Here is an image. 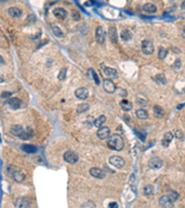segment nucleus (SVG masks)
Returning <instances> with one entry per match:
<instances>
[{
  "instance_id": "a19ab883",
  "label": "nucleus",
  "mask_w": 185,
  "mask_h": 208,
  "mask_svg": "<svg viewBox=\"0 0 185 208\" xmlns=\"http://www.w3.org/2000/svg\"><path fill=\"white\" fill-rule=\"evenodd\" d=\"M108 208H118V204L117 202H111L108 203Z\"/></svg>"
},
{
  "instance_id": "aec40b11",
  "label": "nucleus",
  "mask_w": 185,
  "mask_h": 208,
  "mask_svg": "<svg viewBox=\"0 0 185 208\" xmlns=\"http://www.w3.org/2000/svg\"><path fill=\"white\" fill-rule=\"evenodd\" d=\"M108 37L112 43H117L118 42V34L117 30L115 27H110L108 30Z\"/></svg>"
},
{
  "instance_id": "2f4dec72",
  "label": "nucleus",
  "mask_w": 185,
  "mask_h": 208,
  "mask_svg": "<svg viewBox=\"0 0 185 208\" xmlns=\"http://www.w3.org/2000/svg\"><path fill=\"white\" fill-rule=\"evenodd\" d=\"M143 193L145 195H152L154 194V187L153 185H146L143 188Z\"/></svg>"
},
{
  "instance_id": "ea45409f",
  "label": "nucleus",
  "mask_w": 185,
  "mask_h": 208,
  "mask_svg": "<svg viewBox=\"0 0 185 208\" xmlns=\"http://www.w3.org/2000/svg\"><path fill=\"white\" fill-rule=\"evenodd\" d=\"M116 92L120 94L121 96H126L127 95V92H126V90H124V89H121V88H118L117 90H116Z\"/></svg>"
},
{
  "instance_id": "412c9836",
  "label": "nucleus",
  "mask_w": 185,
  "mask_h": 208,
  "mask_svg": "<svg viewBox=\"0 0 185 208\" xmlns=\"http://www.w3.org/2000/svg\"><path fill=\"white\" fill-rule=\"evenodd\" d=\"M21 149L28 154H33L37 152V147L33 144H23L21 145Z\"/></svg>"
},
{
  "instance_id": "c03bdc74",
  "label": "nucleus",
  "mask_w": 185,
  "mask_h": 208,
  "mask_svg": "<svg viewBox=\"0 0 185 208\" xmlns=\"http://www.w3.org/2000/svg\"><path fill=\"white\" fill-rule=\"evenodd\" d=\"M181 8L185 9V1H183V2L181 3Z\"/></svg>"
},
{
  "instance_id": "ddd939ff",
  "label": "nucleus",
  "mask_w": 185,
  "mask_h": 208,
  "mask_svg": "<svg viewBox=\"0 0 185 208\" xmlns=\"http://www.w3.org/2000/svg\"><path fill=\"white\" fill-rule=\"evenodd\" d=\"M89 173H90V175L92 177H94L96 178H99V179H102V178H104L105 177V172L99 168H92L90 169Z\"/></svg>"
},
{
  "instance_id": "f704fd0d",
  "label": "nucleus",
  "mask_w": 185,
  "mask_h": 208,
  "mask_svg": "<svg viewBox=\"0 0 185 208\" xmlns=\"http://www.w3.org/2000/svg\"><path fill=\"white\" fill-rule=\"evenodd\" d=\"M174 136L178 139V140H183L184 139V134L180 130H177L174 132Z\"/></svg>"
},
{
  "instance_id": "9b49d317",
  "label": "nucleus",
  "mask_w": 185,
  "mask_h": 208,
  "mask_svg": "<svg viewBox=\"0 0 185 208\" xmlns=\"http://www.w3.org/2000/svg\"><path fill=\"white\" fill-rule=\"evenodd\" d=\"M5 105L8 106L12 109H18L21 106V100L17 98V97H13V98L7 100Z\"/></svg>"
},
{
  "instance_id": "c85d7f7f",
  "label": "nucleus",
  "mask_w": 185,
  "mask_h": 208,
  "mask_svg": "<svg viewBox=\"0 0 185 208\" xmlns=\"http://www.w3.org/2000/svg\"><path fill=\"white\" fill-rule=\"evenodd\" d=\"M89 108H90V106L88 104H84V103L80 104L77 107V113H79V114L84 113V112H86V111L89 110Z\"/></svg>"
},
{
  "instance_id": "39448f33",
  "label": "nucleus",
  "mask_w": 185,
  "mask_h": 208,
  "mask_svg": "<svg viewBox=\"0 0 185 208\" xmlns=\"http://www.w3.org/2000/svg\"><path fill=\"white\" fill-rule=\"evenodd\" d=\"M64 157V160L67 162V163H70V164H75L78 162L79 160V156L78 155L76 154L75 152L73 151H67L64 154L63 156Z\"/></svg>"
},
{
  "instance_id": "c9c22d12",
  "label": "nucleus",
  "mask_w": 185,
  "mask_h": 208,
  "mask_svg": "<svg viewBox=\"0 0 185 208\" xmlns=\"http://www.w3.org/2000/svg\"><path fill=\"white\" fill-rule=\"evenodd\" d=\"M72 19L74 20H79L81 19V15L77 10H72Z\"/></svg>"
},
{
  "instance_id": "4c0bfd02",
  "label": "nucleus",
  "mask_w": 185,
  "mask_h": 208,
  "mask_svg": "<svg viewBox=\"0 0 185 208\" xmlns=\"http://www.w3.org/2000/svg\"><path fill=\"white\" fill-rule=\"evenodd\" d=\"M92 71V79L95 80V81H96V85H99V84H100V80H99L97 74L95 72V71Z\"/></svg>"
},
{
  "instance_id": "393cba45",
  "label": "nucleus",
  "mask_w": 185,
  "mask_h": 208,
  "mask_svg": "<svg viewBox=\"0 0 185 208\" xmlns=\"http://www.w3.org/2000/svg\"><path fill=\"white\" fill-rule=\"evenodd\" d=\"M154 80H155V82L158 83V84H163V85L167 84V79H166V77H165L164 74H157V75H155V77L154 78Z\"/></svg>"
},
{
  "instance_id": "423d86ee",
  "label": "nucleus",
  "mask_w": 185,
  "mask_h": 208,
  "mask_svg": "<svg viewBox=\"0 0 185 208\" xmlns=\"http://www.w3.org/2000/svg\"><path fill=\"white\" fill-rule=\"evenodd\" d=\"M74 94H75V96L77 97L78 99L85 100L89 97V91L85 87H80V88H78V89L75 90Z\"/></svg>"
},
{
  "instance_id": "cd10ccee",
  "label": "nucleus",
  "mask_w": 185,
  "mask_h": 208,
  "mask_svg": "<svg viewBox=\"0 0 185 208\" xmlns=\"http://www.w3.org/2000/svg\"><path fill=\"white\" fill-rule=\"evenodd\" d=\"M33 136V131H32L31 128H27V130L24 131V133L22 134L20 139H22V140H29Z\"/></svg>"
},
{
  "instance_id": "6e6552de",
  "label": "nucleus",
  "mask_w": 185,
  "mask_h": 208,
  "mask_svg": "<svg viewBox=\"0 0 185 208\" xmlns=\"http://www.w3.org/2000/svg\"><path fill=\"white\" fill-rule=\"evenodd\" d=\"M163 160L159 157H152L148 161V165L153 169H159L163 165Z\"/></svg>"
},
{
  "instance_id": "7ed1b4c3",
  "label": "nucleus",
  "mask_w": 185,
  "mask_h": 208,
  "mask_svg": "<svg viewBox=\"0 0 185 208\" xmlns=\"http://www.w3.org/2000/svg\"><path fill=\"white\" fill-rule=\"evenodd\" d=\"M142 51L145 55H152L154 53V44L149 40H144L142 42Z\"/></svg>"
},
{
  "instance_id": "6ab92c4d",
  "label": "nucleus",
  "mask_w": 185,
  "mask_h": 208,
  "mask_svg": "<svg viewBox=\"0 0 185 208\" xmlns=\"http://www.w3.org/2000/svg\"><path fill=\"white\" fill-rule=\"evenodd\" d=\"M104 72L108 78H113V79L118 78V71H116L115 68H109V67H105V68H104Z\"/></svg>"
},
{
  "instance_id": "37998d69",
  "label": "nucleus",
  "mask_w": 185,
  "mask_h": 208,
  "mask_svg": "<svg viewBox=\"0 0 185 208\" xmlns=\"http://www.w3.org/2000/svg\"><path fill=\"white\" fill-rule=\"evenodd\" d=\"M174 67L176 68H180L181 67V62H180V59H177L176 62L174 63Z\"/></svg>"
},
{
  "instance_id": "5701e85b",
  "label": "nucleus",
  "mask_w": 185,
  "mask_h": 208,
  "mask_svg": "<svg viewBox=\"0 0 185 208\" xmlns=\"http://www.w3.org/2000/svg\"><path fill=\"white\" fill-rule=\"evenodd\" d=\"M120 105H121V107L124 110V111H130L133 109V104H131L130 101L126 100V99H123L120 102Z\"/></svg>"
},
{
  "instance_id": "f03ea898",
  "label": "nucleus",
  "mask_w": 185,
  "mask_h": 208,
  "mask_svg": "<svg viewBox=\"0 0 185 208\" xmlns=\"http://www.w3.org/2000/svg\"><path fill=\"white\" fill-rule=\"evenodd\" d=\"M109 164L112 165L113 166L117 169H122L125 165V161L122 157L118 156H112L109 157Z\"/></svg>"
},
{
  "instance_id": "a878e982",
  "label": "nucleus",
  "mask_w": 185,
  "mask_h": 208,
  "mask_svg": "<svg viewBox=\"0 0 185 208\" xmlns=\"http://www.w3.org/2000/svg\"><path fill=\"white\" fill-rule=\"evenodd\" d=\"M107 121V118H105V116H100V117H98L96 120H95V122H94V125L96 127V128H101V127H103V124Z\"/></svg>"
},
{
  "instance_id": "72a5a7b5",
  "label": "nucleus",
  "mask_w": 185,
  "mask_h": 208,
  "mask_svg": "<svg viewBox=\"0 0 185 208\" xmlns=\"http://www.w3.org/2000/svg\"><path fill=\"white\" fill-rule=\"evenodd\" d=\"M66 74H67V68H64L61 69V71H59V73H58V80H65L66 79Z\"/></svg>"
},
{
  "instance_id": "b1692460",
  "label": "nucleus",
  "mask_w": 185,
  "mask_h": 208,
  "mask_svg": "<svg viewBox=\"0 0 185 208\" xmlns=\"http://www.w3.org/2000/svg\"><path fill=\"white\" fill-rule=\"evenodd\" d=\"M143 9L145 12L152 14V13H155V12L156 11L157 8H156V7H155L154 4H152V3H146V4H144V6L143 7Z\"/></svg>"
},
{
  "instance_id": "58836bf2",
  "label": "nucleus",
  "mask_w": 185,
  "mask_h": 208,
  "mask_svg": "<svg viewBox=\"0 0 185 208\" xmlns=\"http://www.w3.org/2000/svg\"><path fill=\"white\" fill-rule=\"evenodd\" d=\"M136 103H137L140 106H147L146 101H144V100L142 99V98H138V99L136 100Z\"/></svg>"
},
{
  "instance_id": "dca6fc26",
  "label": "nucleus",
  "mask_w": 185,
  "mask_h": 208,
  "mask_svg": "<svg viewBox=\"0 0 185 208\" xmlns=\"http://www.w3.org/2000/svg\"><path fill=\"white\" fill-rule=\"evenodd\" d=\"M8 11L9 15L13 18H20L22 15V10L19 8H16V7L9 8Z\"/></svg>"
},
{
  "instance_id": "4be33fe9",
  "label": "nucleus",
  "mask_w": 185,
  "mask_h": 208,
  "mask_svg": "<svg viewBox=\"0 0 185 208\" xmlns=\"http://www.w3.org/2000/svg\"><path fill=\"white\" fill-rule=\"evenodd\" d=\"M136 117L139 118V119H142V120H144V119H147L148 118V113H147V111L146 110H144L143 108L141 109H138L136 110Z\"/></svg>"
},
{
  "instance_id": "9d476101",
  "label": "nucleus",
  "mask_w": 185,
  "mask_h": 208,
  "mask_svg": "<svg viewBox=\"0 0 185 208\" xmlns=\"http://www.w3.org/2000/svg\"><path fill=\"white\" fill-rule=\"evenodd\" d=\"M96 40L99 44H104L105 41V33L102 26H98L96 30Z\"/></svg>"
},
{
  "instance_id": "20e7f679",
  "label": "nucleus",
  "mask_w": 185,
  "mask_h": 208,
  "mask_svg": "<svg viewBox=\"0 0 185 208\" xmlns=\"http://www.w3.org/2000/svg\"><path fill=\"white\" fill-rule=\"evenodd\" d=\"M103 87H104V90L107 93H113L117 90L116 85H115V83L113 82V80L108 79V78L105 79L103 80Z\"/></svg>"
},
{
  "instance_id": "a211bd4d",
  "label": "nucleus",
  "mask_w": 185,
  "mask_h": 208,
  "mask_svg": "<svg viewBox=\"0 0 185 208\" xmlns=\"http://www.w3.org/2000/svg\"><path fill=\"white\" fill-rule=\"evenodd\" d=\"M11 176L18 182H22L23 180H24V178H25V175L20 170H14V171H12Z\"/></svg>"
},
{
  "instance_id": "e433bc0d",
  "label": "nucleus",
  "mask_w": 185,
  "mask_h": 208,
  "mask_svg": "<svg viewBox=\"0 0 185 208\" xmlns=\"http://www.w3.org/2000/svg\"><path fill=\"white\" fill-rule=\"evenodd\" d=\"M171 199H172V201L173 202H175L178 198H179V194L176 192V191H171L170 193H169V195H168Z\"/></svg>"
},
{
  "instance_id": "bb28decb",
  "label": "nucleus",
  "mask_w": 185,
  "mask_h": 208,
  "mask_svg": "<svg viewBox=\"0 0 185 208\" xmlns=\"http://www.w3.org/2000/svg\"><path fill=\"white\" fill-rule=\"evenodd\" d=\"M121 37L123 41H129L131 39V37H133V33H131L129 30L125 29L123 31H121Z\"/></svg>"
},
{
  "instance_id": "f3484780",
  "label": "nucleus",
  "mask_w": 185,
  "mask_h": 208,
  "mask_svg": "<svg viewBox=\"0 0 185 208\" xmlns=\"http://www.w3.org/2000/svg\"><path fill=\"white\" fill-rule=\"evenodd\" d=\"M173 137H174V135H173L172 133H171V132H169V131H168V132H166V133L164 134V136H163L162 142H161L162 145L165 146V147L168 146L169 143H171V141H172Z\"/></svg>"
},
{
  "instance_id": "f8f14e48",
  "label": "nucleus",
  "mask_w": 185,
  "mask_h": 208,
  "mask_svg": "<svg viewBox=\"0 0 185 208\" xmlns=\"http://www.w3.org/2000/svg\"><path fill=\"white\" fill-rule=\"evenodd\" d=\"M16 206L18 208H30L31 201L27 197H20L16 202Z\"/></svg>"
},
{
  "instance_id": "473e14b6",
  "label": "nucleus",
  "mask_w": 185,
  "mask_h": 208,
  "mask_svg": "<svg viewBox=\"0 0 185 208\" xmlns=\"http://www.w3.org/2000/svg\"><path fill=\"white\" fill-rule=\"evenodd\" d=\"M168 55V51L164 47H160L158 49V58L160 59H165Z\"/></svg>"
},
{
  "instance_id": "c756f323",
  "label": "nucleus",
  "mask_w": 185,
  "mask_h": 208,
  "mask_svg": "<svg viewBox=\"0 0 185 208\" xmlns=\"http://www.w3.org/2000/svg\"><path fill=\"white\" fill-rule=\"evenodd\" d=\"M52 32H53V33H54V35H56L58 38H62L64 36V33H63L62 30L58 26L53 25L52 26Z\"/></svg>"
},
{
  "instance_id": "2eb2a0df",
  "label": "nucleus",
  "mask_w": 185,
  "mask_h": 208,
  "mask_svg": "<svg viewBox=\"0 0 185 208\" xmlns=\"http://www.w3.org/2000/svg\"><path fill=\"white\" fill-rule=\"evenodd\" d=\"M24 129L20 126V125H14V126H12L11 129H10V132L14 135V136H17V137H21L22 134L24 133Z\"/></svg>"
},
{
  "instance_id": "f257e3e1",
  "label": "nucleus",
  "mask_w": 185,
  "mask_h": 208,
  "mask_svg": "<svg viewBox=\"0 0 185 208\" xmlns=\"http://www.w3.org/2000/svg\"><path fill=\"white\" fill-rule=\"evenodd\" d=\"M108 147L114 151H121L124 147V141L120 134H112L107 142Z\"/></svg>"
},
{
  "instance_id": "0eeeda50",
  "label": "nucleus",
  "mask_w": 185,
  "mask_h": 208,
  "mask_svg": "<svg viewBox=\"0 0 185 208\" xmlns=\"http://www.w3.org/2000/svg\"><path fill=\"white\" fill-rule=\"evenodd\" d=\"M96 135L100 140H105V139H108L111 136L110 135V129L108 127H101L97 130Z\"/></svg>"
},
{
  "instance_id": "7c9ffc66",
  "label": "nucleus",
  "mask_w": 185,
  "mask_h": 208,
  "mask_svg": "<svg viewBox=\"0 0 185 208\" xmlns=\"http://www.w3.org/2000/svg\"><path fill=\"white\" fill-rule=\"evenodd\" d=\"M153 110H154V114H155V116L157 117V118H161V117L163 116V114H164V110H163V108H162L161 106H155L153 107Z\"/></svg>"
},
{
  "instance_id": "79ce46f5",
  "label": "nucleus",
  "mask_w": 185,
  "mask_h": 208,
  "mask_svg": "<svg viewBox=\"0 0 185 208\" xmlns=\"http://www.w3.org/2000/svg\"><path fill=\"white\" fill-rule=\"evenodd\" d=\"M11 93H8V92H4L3 93H2V98H8V97H10L11 96Z\"/></svg>"
},
{
  "instance_id": "4468645a",
  "label": "nucleus",
  "mask_w": 185,
  "mask_h": 208,
  "mask_svg": "<svg viewBox=\"0 0 185 208\" xmlns=\"http://www.w3.org/2000/svg\"><path fill=\"white\" fill-rule=\"evenodd\" d=\"M53 13H54V15L59 19V20H65L68 16V12L66 9L62 8H57L53 10Z\"/></svg>"
},
{
  "instance_id": "1a4fd4ad",
  "label": "nucleus",
  "mask_w": 185,
  "mask_h": 208,
  "mask_svg": "<svg viewBox=\"0 0 185 208\" xmlns=\"http://www.w3.org/2000/svg\"><path fill=\"white\" fill-rule=\"evenodd\" d=\"M159 204L163 207V208H173L174 207V203L173 201L168 195H164L159 199Z\"/></svg>"
}]
</instances>
